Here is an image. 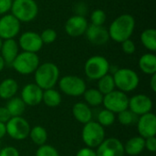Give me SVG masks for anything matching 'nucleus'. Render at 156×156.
Listing matches in <instances>:
<instances>
[{
    "label": "nucleus",
    "instance_id": "bb28decb",
    "mask_svg": "<svg viewBox=\"0 0 156 156\" xmlns=\"http://www.w3.org/2000/svg\"><path fill=\"white\" fill-rule=\"evenodd\" d=\"M141 41L144 47L154 52L156 50V30L154 28H147L141 34Z\"/></svg>",
    "mask_w": 156,
    "mask_h": 156
},
{
    "label": "nucleus",
    "instance_id": "5701e85b",
    "mask_svg": "<svg viewBox=\"0 0 156 156\" xmlns=\"http://www.w3.org/2000/svg\"><path fill=\"white\" fill-rule=\"evenodd\" d=\"M17 90L18 84L14 79L8 78L0 83V98L3 100H9L15 97Z\"/></svg>",
    "mask_w": 156,
    "mask_h": 156
},
{
    "label": "nucleus",
    "instance_id": "f8f14e48",
    "mask_svg": "<svg viewBox=\"0 0 156 156\" xmlns=\"http://www.w3.org/2000/svg\"><path fill=\"white\" fill-rule=\"evenodd\" d=\"M17 43L23 51L36 54L44 45L40 38V35L34 31H26L21 34Z\"/></svg>",
    "mask_w": 156,
    "mask_h": 156
},
{
    "label": "nucleus",
    "instance_id": "f257e3e1",
    "mask_svg": "<svg viewBox=\"0 0 156 156\" xmlns=\"http://www.w3.org/2000/svg\"><path fill=\"white\" fill-rule=\"evenodd\" d=\"M135 28V19L130 14H122L116 17L108 28L110 38L117 43H122L131 38Z\"/></svg>",
    "mask_w": 156,
    "mask_h": 156
},
{
    "label": "nucleus",
    "instance_id": "ddd939ff",
    "mask_svg": "<svg viewBox=\"0 0 156 156\" xmlns=\"http://www.w3.org/2000/svg\"><path fill=\"white\" fill-rule=\"evenodd\" d=\"M152 99L145 94H136L129 99L128 109L136 116H142L151 112L153 109Z\"/></svg>",
    "mask_w": 156,
    "mask_h": 156
},
{
    "label": "nucleus",
    "instance_id": "49530a36",
    "mask_svg": "<svg viewBox=\"0 0 156 156\" xmlns=\"http://www.w3.org/2000/svg\"><path fill=\"white\" fill-rule=\"evenodd\" d=\"M12 1H15V0H12Z\"/></svg>",
    "mask_w": 156,
    "mask_h": 156
},
{
    "label": "nucleus",
    "instance_id": "cd10ccee",
    "mask_svg": "<svg viewBox=\"0 0 156 156\" xmlns=\"http://www.w3.org/2000/svg\"><path fill=\"white\" fill-rule=\"evenodd\" d=\"M29 137L35 144L41 146L43 144H46V142L48 140V133L44 127L40 125H36L30 129Z\"/></svg>",
    "mask_w": 156,
    "mask_h": 156
},
{
    "label": "nucleus",
    "instance_id": "4c0bfd02",
    "mask_svg": "<svg viewBox=\"0 0 156 156\" xmlns=\"http://www.w3.org/2000/svg\"><path fill=\"white\" fill-rule=\"evenodd\" d=\"M12 2V0H0V16L8 14L11 10Z\"/></svg>",
    "mask_w": 156,
    "mask_h": 156
},
{
    "label": "nucleus",
    "instance_id": "a878e982",
    "mask_svg": "<svg viewBox=\"0 0 156 156\" xmlns=\"http://www.w3.org/2000/svg\"><path fill=\"white\" fill-rule=\"evenodd\" d=\"M5 108L8 110L11 117H17L21 116L26 109V104L22 101L21 98L18 97H13L8 100Z\"/></svg>",
    "mask_w": 156,
    "mask_h": 156
},
{
    "label": "nucleus",
    "instance_id": "2f4dec72",
    "mask_svg": "<svg viewBox=\"0 0 156 156\" xmlns=\"http://www.w3.org/2000/svg\"><path fill=\"white\" fill-rule=\"evenodd\" d=\"M107 16L104 10L102 9H95L90 14V22L91 25L94 26H103L106 21Z\"/></svg>",
    "mask_w": 156,
    "mask_h": 156
},
{
    "label": "nucleus",
    "instance_id": "c85d7f7f",
    "mask_svg": "<svg viewBox=\"0 0 156 156\" xmlns=\"http://www.w3.org/2000/svg\"><path fill=\"white\" fill-rule=\"evenodd\" d=\"M115 90V83L112 75L106 74L101 79L98 80V90L101 92V94L106 95Z\"/></svg>",
    "mask_w": 156,
    "mask_h": 156
},
{
    "label": "nucleus",
    "instance_id": "37998d69",
    "mask_svg": "<svg viewBox=\"0 0 156 156\" xmlns=\"http://www.w3.org/2000/svg\"><path fill=\"white\" fill-rule=\"evenodd\" d=\"M6 134V130H5V124L0 122V140L5 137Z\"/></svg>",
    "mask_w": 156,
    "mask_h": 156
},
{
    "label": "nucleus",
    "instance_id": "b1692460",
    "mask_svg": "<svg viewBox=\"0 0 156 156\" xmlns=\"http://www.w3.org/2000/svg\"><path fill=\"white\" fill-rule=\"evenodd\" d=\"M83 97L86 101L85 102L86 104H88L90 107H97V106L102 104L104 95L101 94V92L100 90H98V89L91 88V89H88L84 91Z\"/></svg>",
    "mask_w": 156,
    "mask_h": 156
},
{
    "label": "nucleus",
    "instance_id": "6e6552de",
    "mask_svg": "<svg viewBox=\"0 0 156 156\" xmlns=\"http://www.w3.org/2000/svg\"><path fill=\"white\" fill-rule=\"evenodd\" d=\"M58 87L60 90L71 97H79L83 95L87 90L86 83L80 77L75 75H66L58 80Z\"/></svg>",
    "mask_w": 156,
    "mask_h": 156
},
{
    "label": "nucleus",
    "instance_id": "7ed1b4c3",
    "mask_svg": "<svg viewBox=\"0 0 156 156\" xmlns=\"http://www.w3.org/2000/svg\"><path fill=\"white\" fill-rule=\"evenodd\" d=\"M10 11L20 23H29L37 17L38 6L35 0H15Z\"/></svg>",
    "mask_w": 156,
    "mask_h": 156
},
{
    "label": "nucleus",
    "instance_id": "a19ab883",
    "mask_svg": "<svg viewBox=\"0 0 156 156\" xmlns=\"http://www.w3.org/2000/svg\"><path fill=\"white\" fill-rule=\"evenodd\" d=\"M75 10L77 12L76 15H80V16H83L85 15V13L87 12V6L85 5V4L83 3H79L76 5L75 6Z\"/></svg>",
    "mask_w": 156,
    "mask_h": 156
},
{
    "label": "nucleus",
    "instance_id": "9b49d317",
    "mask_svg": "<svg viewBox=\"0 0 156 156\" xmlns=\"http://www.w3.org/2000/svg\"><path fill=\"white\" fill-rule=\"evenodd\" d=\"M20 28V22L12 14H5L0 17V38L2 40L14 39L19 34Z\"/></svg>",
    "mask_w": 156,
    "mask_h": 156
},
{
    "label": "nucleus",
    "instance_id": "0eeeda50",
    "mask_svg": "<svg viewBox=\"0 0 156 156\" xmlns=\"http://www.w3.org/2000/svg\"><path fill=\"white\" fill-rule=\"evenodd\" d=\"M81 137L87 147L92 149L97 148L105 139L104 127L100 125L97 122L90 121L84 124Z\"/></svg>",
    "mask_w": 156,
    "mask_h": 156
},
{
    "label": "nucleus",
    "instance_id": "58836bf2",
    "mask_svg": "<svg viewBox=\"0 0 156 156\" xmlns=\"http://www.w3.org/2000/svg\"><path fill=\"white\" fill-rule=\"evenodd\" d=\"M76 156H96V151L92 148L86 146L84 148L80 149L77 152Z\"/></svg>",
    "mask_w": 156,
    "mask_h": 156
},
{
    "label": "nucleus",
    "instance_id": "7c9ffc66",
    "mask_svg": "<svg viewBox=\"0 0 156 156\" xmlns=\"http://www.w3.org/2000/svg\"><path fill=\"white\" fill-rule=\"evenodd\" d=\"M136 115L133 113L129 109H126L118 113V121L122 125H131L136 121Z\"/></svg>",
    "mask_w": 156,
    "mask_h": 156
},
{
    "label": "nucleus",
    "instance_id": "393cba45",
    "mask_svg": "<svg viewBox=\"0 0 156 156\" xmlns=\"http://www.w3.org/2000/svg\"><path fill=\"white\" fill-rule=\"evenodd\" d=\"M42 101L49 108L58 107L61 103V95L54 88L43 90Z\"/></svg>",
    "mask_w": 156,
    "mask_h": 156
},
{
    "label": "nucleus",
    "instance_id": "c03bdc74",
    "mask_svg": "<svg viewBox=\"0 0 156 156\" xmlns=\"http://www.w3.org/2000/svg\"><path fill=\"white\" fill-rule=\"evenodd\" d=\"M5 66V60L3 59V58H2V57H1V55H0V72L4 69Z\"/></svg>",
    "mask_w": 156,
    "mask_h": 156
},
{
    "label": "nucleus",
    "instance_id": "412c9836",
    "mask_svg": "<svg viewBox=\"0 0 156 156\" xmlns=\"http://www.w3.org/2000/svg\"><path fill=\"white\" fill-rule=\"evenodd\" d=\"M138 65L140 69L147 75H154L156 73V56L154 53L144 54L139 61Z\"/></svg>",
    "mask_w": 156,
    "mask_h": 156
},
{
    "label": "nucleus",
    "instance_id": "6ab92c4d",
    "mask_svg": "<svg viewBox=\"0 0 156 156\" xmlns=\"http://www.w3.org/2000/svg\"><path fill=\"white\" fill-rule=\"evenodd\" d=\"M0 53L5 65H11L19 53V46L17 41L15 38L3 40Z\"/></svg>",
    "mask_w": 156,
    "mask_h": 156
},
{
    "label": "nucleus",
    "instance_id": "473e14b6",
    "mask_svg": "<svg viewBox=\"0 0 156 156\" xmlns=\"http://www.w3.org/2000/svg\"><path fill=\"white\" fill-rule=\"evenodd\" d=\"M35 156H59L58 150L49 144H43L38 147Z\"/></svg>",
    "mask_w": 156,
    "mask_h": 156
},
{
    "label": "nucleus",
    "instance_id": "a211bd4d",
    "mask_svg": "<svg viewBox=\"0 0 156 156\" xmlns=\"http://www.w3.org/2000/svg\"><path fill=\"white\" fill-rule=\"evenodd\" d=\"M85 35L89 42L95 46H102L110 39L108 29L104 26L89 25Z\"/></svg>",
    "mask_w": 156,
    "mask_h": 156
},
{
    "label": "nucleus",
    "instance_id": "aec40b11",
    "mask_svg": "<svg viewBox=\"0 0 156 156\" xmlns=\"http://www.w3.org/2000/svg\"><path fill=\"white\" fill-rule=\"evenodd\" d=\"M73 117L80 123L86 124L92 119V112L90 107L85 102H77L72 107Z\"/></svg>",
    "mask_w": 156,
    "mask_h": 156
},
{
    "label": "nucleus",
    "instance_id": "4be33fe9",
    "mask_svg": "<svg viewBox=\"0 0 156 156\" xmlns=\"http://www.w3.org/2000/svg\"><path fill=\"white\" fill-rule=\"evenodd\" d=\"M124 153L130 156L140 154L144 150V138L141 136H135L129 139L125 144H123Z\"/></svg>",
    "mask_w": 156,
    "mask_h": 156
},
{
    "label": "nucleus",
    "instance_id": "1a4fd4ad",
    "mask_svg": "<svg viewBox=\"0 0 156 156\" xmlns=\"http://www.w3.org/2000/svg\"><path fill=\"white\" fill-rule=\"evenodd\" d=\"M30 125L28 122L22 116L11 117L5 123L6 134L14 140L22 141L29 136Z\"/></svg>",
    "mask_w": 156,
    "mask_h": 156
},
{
    "label": "nucleus",
    "instance_id": "79ce46f5",
    "mask_svg": "<svg viewBox=\"0 0 156 156\" xmlns=\"http://www.w3.org/2000/svg\"><path fill=\"white\" fill-rule=\"evenodd\" d=\"M150 88L151 90L155 92L156 91V73L151 76V80H150Z\"/></svg>",
    "mask_w": 156,
    "mask_h": 156
},
{
    "label": "nucleus",
    "instance_id": "20e7f679",
    "mask_svg": "<svg viewBox=\"0 0 156 156\" xmlns=\"http://www.w3.org/2000/svg\"><path fill=\"white\" fill-rule=\"evenodd\" d=\"M113 80L115 83V88L122 92H131L134 90L140 82L138 74L128 68L118 69L113 72Z\"/></svg>",
    "mask_w": 156,
    "mask_h": 156
},
{
    "label": "nucleus",
    "instance_id": "e433bc0d",
    "mask_svg": "<svg viewBox=\"0 0 156 156\" xmlns=\"http://www.w3.org/2000/svg\"><path fill=\"white\" fill-rule=\"evenodd\" d=\"M0 156H20V154L14 146H5L0 151Z\"/></svg>",
    "mask_w": 156,
    "mask_h": 156
},
{
    "label": "nucleus",
    "instance_id": "c9c22d12",
    "mask_svg": "<svg viewBox=\"0 0 156 156\" xmlns=\"http://www.w3.org/2000/svg\"><path fill=\"white\" fill-rule=\"evenodd\" d=\"M144 149L151 153L156 152V138L155 136L144 139Z\"/></svg>",
    "mask_w": 156,
    "mask_h": 156
},
{
    "label": "nucleus",
    "instance_id": "4468645a",
    "mask_svg": "<svg viewBox=\"0 0 156 156\" xmlns=\"http://www.w3.org/2000/svg\"><path fill=\"white\" fill-rule=\"evenodd\" d=\"M123 144L117 138H107L97 147L96 156H124Z\"/></svg>",
    "mask_w": 156,
    "mask_h": 156
},
{
    "label": "nucleus",
    "instance_id": "39448f33",
    "mask_svg": "<svg viewBox=\"0 0 156 156\" xmlns=\"http://www.w3.org/2000/svg\"><path fill=\"white\" fill-rule=\"evenodd\" d=\"M111 66L106 58L103 56H92L89 58L84 65L86 76L92 80H98L104 75L108 74Z\"/></svg>",
    "mask_w": 156,
    "mask_h": 156
},
{
    "label": "nucleus",
    "instance_id": "a18cd8bd",
    "mask_svg": "<svg viewBox=\"0 0 156 156\" xmlns=\"http://www.w3.org/2000/svg\"><path fill=\"white\" fill-rule=\"evenodd\" d=\"M2 43H3V40L0 38V50H1V47H2Z\"/></svg>",
    "mask_w": 156,
    "mask_h": 156
},
{
    "label": "nucleus",
    "instance_id": "ea45409f",
    "mask_svg": "<svg viewBox=\"0 0 156 156\" xmlns=\"http://www.w3.org/2000/svg\"><path fill=\"white\" fill-rule=\"evenodd\" d=\"M11 118V115L8 112V110L5 107H0V122L6 123Z\"/></svg>",
    "mask_w": 156,
    "mask_h": 156
},
{
    "label": "nucleus",
    "instance_id": "f3484780",
    "mask_svg": "<svg viewBox=\"0 0 156 156\" xmlns=\"http://www.w3.org/2000/svg\"><path fill=\"white\" fill-rule=\"evenodd\" d=\"M43 90L36 83L27 84L21 90V99L27 106H37L42 102Z\"/></svg>",
    "mask_w": 156,
    "mask_h": 156
},
{
    "label": "nucleus",
    "instance_id": "72a5a7b5",
    "mask_svg": "<svg viewBox=\"0 0 156 156\" xmlns=\"http://www.w3.org/2000/svg\"><path fill=\"white\" fill-rule=\"evenodd\" d=\"M57 37H58L57 32L52 28H47L43 30L40 34V38L43 44H47V45L53 43L57 39Z\"/></svg>",
    "mask_w": 156,
    "mask_h": 156
},
{
    "label": "nucleus",
    "instance_id": "9d476101",
    "mask_svg": "<svg viewBox=\"0 0 156 156\" xmlns=\"http://www.w3.org/2000/svg\"><path fill=\"white\" fill-rule=\"evenodd\" d=\"M129 98L125 92L121 90H113L109 94L104 95L102 104L104 108L112 112L119 113L126 109H128Z\"/></svg>",
    "mask_w": 156,
    "mask_h": 156
},
{
    "label": "nucleus",
    "instance_id": "2eb2a0df",
    "mask_svg": "<svg viewBox=\"0 0 156 156\" xmlns=\"http://www.w3.org/2000/svg\"><path fill=\"white\" fill-rule=\"evenodd\" d=\"M89 27L88 20L85 16L74 15L65 23V31L71 37H79L85 34Z\"/></svg>",
    "mask_w": 156,
    "mask_h": 156
},
{
    "label": "nucleus",
    "instance_id": "f704fd0d",
    "mask_svg": "<svg viewBox=\"0 0 156 156\" xmlns=\"http://www.w3.org/2000/svg\"><path fill=\"white\" fill-rule=\"evenodd\" d=\"M121 44H122V51L125 54H127V55H132L136 50V46H135L134 42L131 38L124 40Z\"/></svg>",
    "mask_w": 156,
    "mask_h": 156
},
{
    "label": "nucleus",
    "instance_id": "423d86ee",
    "mask_svg": "<svg viewBox=\"0 0 156 156\" xmlns=\"http://www.w3.org/2000/svg\"><path fill=\"white\" fill-rule=\"evenodd\" d=\"M11 66L19 74L29 75L34 73L39 66V58L36 53L22 51L18 53Z\"/></svg>",
    "mask_w": 156,
    "mask_h": 156
},
{
    "label": "nucleus",
    "instance_id": "dca6fc26",
    "mask_svg": "<svg viewBox=\"0 0 156 156\" xmlns=\"http://www.w3.org/2000/svg\"><path fill=\"white\" fill-rule=\"evenodd\" d=\"M137 131L141 137L146 139L155 136L156 116L153 112H148L140 116L137 120Z\"/></svg>",
    "mask_w": 156,
    "mask_h": 156
},
{
    "label": "nucleus",
    "instance_id": "f03ea898",
    "mask_svg": "<svg viewBox=\"0 0 156 156\" xmlns=\"http://www.w3.org/2000/svg\"><path fill=\"white\" fill-rule=\"evenodd\" d=\"M35 83L43 90L52 89L59 80V69L52 62L39 64L34 72Z\"/></svg>",
    "mask_w": 156,
    "mask_h": 156
},
{
    "label": "nucleus",
    "instance_id": "c756f323",
    "mask_svg": "<svg viewBox=\"0 0 156 156\" xmlns=\"http://www.w3.org/2000/svg\"><path fill=\"white\" fill-rule=\"evenodd\" d=\"M115 122V114L106 109L100 112L98 114V123L102 127H109Z\"/></svg>",
    "mask_w": 156,
    "mask_h": 156
}]
</instances>
